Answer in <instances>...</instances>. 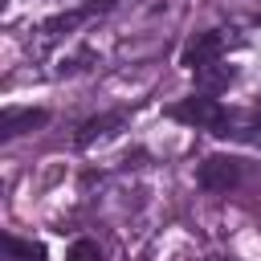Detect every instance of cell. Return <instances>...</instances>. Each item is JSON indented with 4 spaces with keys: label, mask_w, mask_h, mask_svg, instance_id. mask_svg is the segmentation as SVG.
<instances>
[{
    "label": "cell",
    "mask_w": 261,
    "mask_h": 261,
    "mask_svg": "<svg viewBox=\"0 0 261 261\" xmlns=\"http://www.w3.org/2000/svg\"><path fill=\"white\" fill-rule=\"evenodd\" d=\"M232 77H237V69H232V65H224V61H212V65L196 69V86H200V94L228 90V82H232Z\"/></svg>",
    "instance_id": "52a82bcc"
},
{
    "label": "cell",
    "mask_w": 261,
    "mask_h": 261,
    "mask_svg": "<svg viewBox=\"0 0 261 261\" xmlns=\"http://www.w3.org/2000/svg\"><path fill=\"white\" fill-rule=\"evenodd\" d=\"M216 139H232V143H249L261 147V114L257 110H224L220 126L212 130Z\"/></svg>",
    "instance_id": "3957f363"
},
{
    "label": "cell",
    "mask_w": 261,
    "mask_h": 261,
    "mask_svg": "<svg viewBox=\"0 0 261 261\" xmlns=\"http://www.w3.org/2000/svg\"><path fill=\"white\" fill-rule=\"evenodd\" d=\"M45 122H49L45 110H33V106L16 110V106H8V110L0 114V139H16V135L33 130V126H45Z\"/></svg>",
    "instance_id": "5b68a950"
},
{
    "label": "cell",
    "mask_w": 261,
    "mask_h": 261,
    "mask_svg": "<svg viewBox=\"0 0 261 261\" xmlns=\"http://www.w3.org/2000/svg\"><path fill=\"white\" fill-rule=\"evenodd\" d=\"M224 110H228V106H220L212 94H192V98H184V102L167 106V114H171L175 122H188V126H196V130H208V135L220 126Z\"/></svg>",
    "instance_id": "6da1fadb"
},
{
    "label": "cell",
    "mask_w": 261,
    "mask_h": 261,
    "mask_svg": "<svg viewBox=\"0 0 261 261\" xmlns=\"http://www.w3.org/2000/svg\"><path fill=\"white\" fill-rule=\"evenodd\" d=\"M4 249H8V261H45L49 257L41 241H20V237H8Z\"/></svg>",
    "instance_id": "ba28073f"
},
{
    "label": "cell",
    "mask_w": 261,
    "mask_h": 261,
    "mask_svg": "<svg viewBox=\"0 0 261 261\" xmlns=\"http://www.w3.org/2000/svg\"><path fill=\"white\" fill-rule=\"evenodd\" d=\"M220 53H224V37H220L216 29H208V33H196V37L184 45V53H179V65L196 73V69H204V65L220 61Z\"/></svg>",
    "instance_id": "277c9868"
},
{
    "label": "cell",
    "mask_w": 261,
    "mask_h": 261,
    "mask_svg": "<svg viewBox=\"0 0 261 261\" xmlns=\"http://www.w3.org/2000/svg\"><path fill=\"white\" fill-rule=\"evenodd\" d=\"M196 179H200L204 192H232V188L245 179V163L232 159V155H208V159L200 163Z\"/></svg>",
    "instance_id": "7a4b0ae2"
},
{
    "label": "cell",
    "mask_w": 261,
    "mask_h": 261,
    "mask_svg": "<svg viewBox=\"0 0 261 261\" xmlns=\"http://www.w3.org/2000/svg\"><path fill=\"white\" fill-rule=\"evenodd\" d=\"M65 261H106V257H102V249H98L94 241H86V237H82V241H73V245H69Z\"/></svg>",
    "instance_id": "9c48e42d"
},
{
    "label": "cell",
    "mask_w": 261,
    "mask_h": 261,
    "mask_svg": "<svg viewBox=\"0 0 261 261\" xmlns=\"http://www.w3.org/2000/svg\"><path fill=\"white\" fill-rule=\"evenodd\" d=\"M126 122V114L122 110H110V114H98V118H86L82 126H77V135H73V143L77 147H90L94 139H102V135H110L114 126H122Z\"/></svg>",
    "instance_id": "8992f818"
}]
</instances>
